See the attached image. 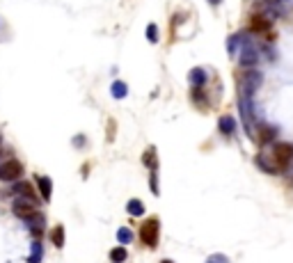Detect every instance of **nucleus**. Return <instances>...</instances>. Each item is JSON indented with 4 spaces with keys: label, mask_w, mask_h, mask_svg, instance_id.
I'll list each match as a JSON object with an SVG mask.
<instances>
[{
    "label": "nucleus",
    "mask_w": 293,
    "mask_h": 263,
    "mask_svg": "<svg viewBox=\"0 0 293 263\" xmlns=\"http://www.w3.org/2000/svg\"><path fill=\"white\" fill-rule=\"evenodd\" d=\"M272 160L280 167V172L288 170L293 162V144L291 142H277V144L272 146Z\"/></svg>",
    "instance_id": "nucleus-1"
},
{
    "label": "nucleus",
    "mask_w": 293,
    "mask_h": 263,
    "mask_svg": "<svg viewBox=\"0 0 293 263\" xmlns=\"http://www.w3.org/2000/svg\"><path fill=\"white\" fill-rule=\"evenodd\" d=\"M23 176V165L18 160H5L0 165V181L5 183H16Z\"/></svg>",
    "instance_id": "nucleus-2"
},
{
    "label": "nucleus",
    "mask_w": 293,
    "mask_h": 263,
    "mask_svg": "<svg viewBox=\"0 0 293 263\" xmlns=\"http://www.w3.org/2000/svg\"><path fill=\"white\" fill-rule=\"evenodd\" d=\"M160 224H158L156 218H152V220H146L144 224L140 226V240L144 242L146 247H156L158 245V234H160Z\"/></svg>",
    "instance_id": "nucleus-3"
},
{
    "label": "nucleus",
    "mask_w": 293,
    "mask_h": 263,
    "mask_svg": "<svg viewBox=\"0 0 293 263\" xmlns=\"http://www.w3.org/2000/svg\"><path fill=\"white\" fill-rule=\"evenodd\" d=\"M12 210H14V215H16V218H21V220H26V222H30L34 215H39V210L34 208L32 202H30V199H23V197L14 199Z\"/></svg>",
    "instance_id": "nucleus-4"
},
{
    "label": "nucleus",
    "mask_w": 293,
    "mask_h": 263,
    "mask_svg": "<svg viewBox=\"0 0 293 263\" xmlns=\"http://www.w3.org/2000/svg\"><path fill=\"white\" fill-rule=\"evenodd\" d=\"M261 80H264V76H261L259 71H254V69L245 71L243 80H240V85H243V96H248V98L254 96V92L261 87Z\"/></svg>",
    "instance_id": "nucleus-5"
},
{
    "label": "nucleus",
    "mask_w": 293,
    "mask_h": 263,
    "mask_svg": "<svg viewBox=\"0 0 293 263\" xmlns=\"http://www.w3.org/2000/svg\"><path fill=\"white\" fill-rule=\"evenodd\" d=\"M238 62H240V66H243V69H248V71L254 69L256 62H259V50H256L250 42H245V44H243V48H240Z\"/></svg>",
    "instance_id": "nucleus-6"
},
{
    "label": "nucleus",
    "mask_w": 293,
    "mask_h": 263,
    "mask_svg": "<svg viewBox=\"0 0 293 263\" xmlns=\"http://www.w3.org/2000/svg\"><path fill=\"white\" fill-rule=\"evenodd\" d=\"M248 28H250V32H256V34L268 32L270 30V18H266L264 14H252Z\"/></svg>",
    "instance_id": "nucleus-7"
},
{
    "label": "nucleus",
    "mask_w": 293,
    "mask_h": 263,
    "mask_svg": "<svg viewBox=\"0 0 293 263\" xmlns=\"http://www.w3.org/2000/svg\"><path fill=\"white\" fill-rule=\"evenodd\" d=\"M277 138V128L275 126H268V124H259V130H256V142L259 144H272Z\"/></svg>",
    "instance_id": "nucleus-8"
},
{
    "label": "nucleus",
    "mask_w": 293,
    "mask_h": 263,
    "mask_svg": "<svg viewBox=\"0 0 293 263\" xmlns=\"http://www.w3.org/2000/svg\"><path fill=\"white\" fill-rule=\"evenodd\" d=\"M14 192H16L18 197H23V199H30V202H34V199H37L34 188L28 181H16V183H14Z\"/></svg>",
    "instance_id": "nucleus-9"
},
{
    "label": "nucleus",
    "mask_w": 293,
    "mask_h": 263,
    "mask_svg": "<svg viewBox=\"0 0 293 263\" xmlns=\"http://www.w3.org/2000/svg\"><path fill=\"white\" fill-rule=\"evenodd\" d=\"M218 130L222 135H234L236 133V119L232 117V114H224V117H220V122H218Z\"/></svg>",
    "instance_id": "nucleus-10"
},
{
    "label": "nucleus",
    "mask_w": 293,
    "mask_h": 263,
    "mask_svg": "<svg viewBox=\"0 0 293 263\" xmlns=\"http://www.w3.org/2000/svg\"><path fill=\"white\" fill-rule=\"evenodd\" d=\"M188 80H190V85L192 87H204L206 85V80H208V74L204 69H200V66H195V69L188 74Z\"/></svg>",
    "instance_id": "nucleus-11"
},
{
    "label": "nucleus",
    "mask_w": 293,
    "mask_h": 263,
    "mask_svg": "<svg viewBox=\"0 0 293 263\" xmlns=\"http://www.w3.org/2000/svg\"><path fill=\"white\" fill-rule=\"evenodd\" d=\"M37 186H39V192H42L44 202H50V192H53V183H50L48 176H37Z\"/></svg>",
    "instance_id": "nucleus-12"
},
{
    "label": "nucleus",
    "mask_w": 293,
    "mask_h": 263,
    "mask_svg": "<svg viewBox=\"0 0 293 263\" xmlns=\"http://www.w3.org/2000/svg\"><path fill=\"white\" fill-rule=\"evenodd\" d=\"M256 167H259L261 172H266V174H280V167H277L275 162L266 160V156H256Z\"/></svg>",
    "instance_id": "nucleus-13"
},
{
    "label": "nucleus",
    "mask_w": 293,
    "mask_h": 263,
    "mask_svg": "<svg viewBox=\"0 0 293 263\" xmlns=\"http://www.w3.org/2000/svg\"><path fill=\"white\" fill-rule=\"evenodd\" d=\"M142 162H144V165L149 167V170H152V172H156V170H158V160H156V149H154V146H149V149H146L144 154H142Z\"/></svg>",
    "instance_id": "nucleus-14"
},
{
    "label": "nucleus",
    "mask_w": 293,
    "mask_h": 263,
    "mask_svg": "<svg viewBox=\"0 0 293 263\" xmlns=\"http://www.w3.org/2000/svg\"><path fill=\"white\" fill-rule=\"evenodd\" d=\"M240 44H245V37H243V34H232V37H229V42H227V53L234 55L236 50H238Z\"/></svg>",
    "instance_id": "nucleus-15"
},
{
    "label": "nucleus",
    "mask_w": 293,
    "mask_h": 263,
    "mask_svg": "<svg viewBox=\"0 0 293 263\" xmlns=\"http://www.w3.org/2000/svg\"><path fill=\"white\" fill-rule=\"evenodd\" d=\"M126 210H128L133 218H140L142 213H144V206H142V202L140 199H130L128 204H126Z\"/></svg>",
    "instance_id": "nucleus-16"
},
{
    "label": "nucleus",
    "mask_w": 293,
    "mask_h": 263,
    "mask_svg": "<svg viewBox=\"0 0 293 263\" xmlns=\"http://www.w3.org/2000/svg\"><path fill=\"white\" fill-rule=\"evenodd\" d=\"M110 90H112V96L114 98H124L126 94H128V85H124L122 80H114L112 85H110Z\"/></svg>",
    "instance_id": "nucleus-17"
},
{
    "label": "nucleus",
    "mask_w": 293,
    "mask_h": 263,
    "mask_svg": "<svg viewBox=\"0 0 293 263\" xmlns=\"http://www.w3.org/2000/svg\"><path fill=\"white\" fill-rule=\"evenodd\" d=\"M126 256H128V252H126L124 247H114V250H110V261L112 263H124Z\"/></svg>",
    "instance_id": "nucleus-18"
},
{
    "label": "nucleus",
    "mask_w": 293,
    "mask_h": 263,
    "mask_svg": "<svg viewBox=\"0 0 293 263\" xmlns=\"http://www.w3.org/2000/svg\"><path fill=\"white\" fill-rule=\"evenodd\" d=\"M50 240H53L55 247H62V245H64V229H62L60 224L53 229V236H50Z\"/></svg>",
    "instance_id": "nucleus-19"
},
{
    "label": "nucleus",
    "mask_w": 293,
    "mask_h": 263,
    "mask_svg": "<svg viewBox=\"0 0 293 263\" xmlns=\"http://www.w3.org/2000/svg\"><path fill=\"white\" fill-rule=\"evenodd\" d=\"M117 240H120L122 245H130V240H133V231L126 229V226H122V229L117 231Z\"/></svg>",
    "instance_id": "nucleus-20"
},
{
    "label": "nucleus",
    "mask_w": 293,
    "mask_h": 263,
    "mask_svg": "<svg viewBox=\"0 0 293 263\" xmlns=\"http://www.w3.org/2000/svg\"><path fill=\"white\" fill-rule=\"evenodd\" d=\"M30 263H39L42 261V242L34 240L32 242V252H30V258H28Z\"/></svg>",
    "instance_id": "nucleus-21"
},
{
    "label": "nucleus",
    "mask_w": 293,
    "mask_h": 263,
    "mask_svg": "<svg viewBox=\"0 0 293 263\" xmlns=\"http://www.w3.org/2000/svg\"><path fill=\"white\" fill-rule=\"evenodd\" d=\"M204 87H195V90H192V98H195V103H200V106H204V103H206V94H204Z\"/></svg>",
    "instance_id": "nucleus-22"
},
{
    "label": "nucleus",
    "mask_w": 293,
    "mask_h": 263,
    "mask_svg": "<svg viewBox=\"0 0 293 263\" xmlns=\"http://www.w3.org/2000/svg\"><path fill=\"white\" fill-rule=\"evenodd\" d=\"M146 39H149L152 44H156V42H158V28L154 26V23H152L149 28H146Z\"/></svg>",
    "instance_id": "nucleus-23"
},
{
    "label": "nucleus",
    "mask_w": 293,
    "mask_h": 263,
    "mask_svg": "<svg viewBox=\"0 0 293 263\" xmlns=\"http://www.w3.org/2000/svg\"><path fill=\"white\" fill-rule=\"evenodd\" d=\"M206 263H232V261H229L224 254H211V256L206 258Z\"/></svg>",
    "instance_id": "nucleus-24"
},
{
    "label": "nucleus",
    "mask_w": 293,
    "mask_h": 263,
    "mask_svg": "<svg viewBox=\"0 0 293 263\" xmlns=\"http://www.w3.org/2000/svg\"><path fill=\"white\" fill-rule=\"evenodd\" d=\"M149 181H152V192L158 194V174L152 172V178H149Z\"/></svg>",
    "instance_id": "nucleus-25"
},
{
    "label": "nucleus",
    "mask_w": 293,
    "mask_h": 263,
    "mask_svg": "<svg viewBox=\"0 0 293 263\" xmlns=\"http://www.w3.org/2000/svg\"><path fill=\"white\" fill-rule=\"evenodd\" d=\"M268 5H280V2H284V0H266Z\"/></svg>",
    "instance_id": "nucleus-26"
},
{
    "label": "nucleus",
    "mask_w": 293,
    "mask_h": 263,
    "mask_svg": "<svg viewBox=\"0 0 293 263\" xmlns=\"http://www.w3.org/2000/svg\"><path fill=\"white\" fill-rule=\"evenodd\" d=\"M220 2H222V0H208V5H213V7H218Z\"/></svg>",
    "instance_id": "nucleus-27"
},
{
    "label": "nucleus",
    "mask_w": 293,
    "mask_h": 263,
    "mask_svg": "<svg viewBox=\"0 0 293 263\" xmlns=\"http://www.w3.org/2000/svg\"><path fill=\"white\" fill-rule=\"evenodd\" d=\"M160 263H174V261H160Z\"/></svg>",
    "instance_id": "nucleus-28"
},
{
    "label": "nucleus",
    "mask_w": 293,
    "mask_h": 263,
    "mask_svg": "<svg viewBox=\"0 0 293 263\" xmlns=\"http://www.w3.org/2000/svg\"><path fill=\"white\" fill-rule=\"evenodd\" d=\"M0 144H2V135H0Z\"/></svg>",
    "instance_id": "nucleus-29"
}]
</instances>
